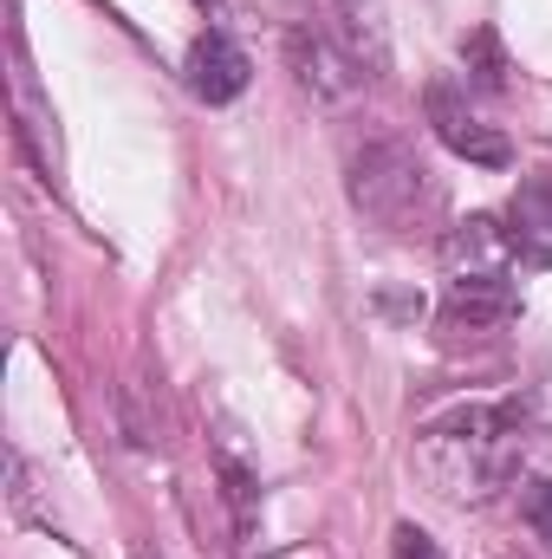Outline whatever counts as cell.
<instances>
[{
	"instance_id": "1",
	"label": "cell",
	"mask_w": 552,
	"mask_h": 559,
	"mask_svg": "<svg viewBox=\"0 0 552 559\" xmlns=\"http://www.w3.org/2000/svg\"><path fill=\"white\" fill-rule=\"evenodd\" d=\"M520 462V411L514 404H461L416 429V468L448 501L494 495Z\"/></svg>"
},
{
	"instance_id": "2",
	"label": "cell",
	"mask_w": 552,
	"mask_h": 559,
	"mask_svg": "<svg viewBox=\"0 0 552 559\" xmlns=\"http://www.w3.org/2000/svg\"><path fill=\"white\" fill-rule=\"evenodd\" d=\"M345 189H351V209L371 215L377 228H410L416 215L435 202V182H429V169L416 163V150L404 138L358 143L351 169H345Z\"/></svg>"
},
{
	"instance_id": "3",
	"label": "cell",
	"mask_w": 552,
	"mask_h": 559,
	"mask_svg": "<svg viewBox=\"0 0 552 559\" xmlns=\"http://www.w3.org/2000/svg\"><path fill=\"white\" fill-rule=\"evenodd\" d=\"M286 66L319 105H345L358 92V52H345L325 26H286Z\"/></svg>"
},
{
	"instance_id": "4",
	"label": "cell",
	"mask_w": 552,
	"mask_h": 559,
	"mask_svg": "<svg viewBox=\"0 0 552 559\" xmlns=\"http://www.w3.org/2000/svg\"><path fill=\"white\" fill-rule=\"evenodd\" d=\"M429 131L448 143L461 163H481V169H507L514 163V143L501 138L461 92H448V85H429Z\"/></svg>"
},
{
	"instance_id": "5",
	"label": "cell",
	"mask_w": 552,
	"mask_h": 559,
	"mask_svg": "<svg viewBox=\"0 0 552 559\" xmlns=\"http://www.w3.org/2000/svg\"><path fill=\"white\" fill-rule=\"evenodd\" d=\"M182 79H189V92L202 98V105H235L241 92H248V79H254V66H248V52L221 33V26H208L195 46H189V59H182Z\"/></svg>"
},
{
	"instance_id": "6",
	"label": "cell",
	"mask_w": 552,
	"mask_h": 559,
	"mask_svg": "<svg viewBox=\"0 0 552 559\" xmlns=\"http://www.w3.org/2000/svg\"><path fill=\"white\" fill-rule=\"evenodd\" d=\"M520 312V293L507 286V274H455L442 293V319L448 325H468V332H488V325H507Z\"/></svg>"
},
{
	"instance_id": "7",
	"label": "cell",
	"mask_w": 552,
	"mask_h": 559,
	"mask_svg": "<svg viewBox=\"0 0 552 559\" xmlns=\"http://www.w3.org/2000/svg\"><path fill=\"white\" fill-rule=\"evenodd\" d=\"M514 254H520V248H514V235H507L494 215H468V222H455L448 241H442V261H448L455 274H507Z\"/></svg>"
},
{
	"instance_id": "8",
	"label": "cell",
	"mask_w": 552,
	"mask_h": 559,
	"mask_svg": "<svg viewBox=\"0 0 552 559\" xmlns=\"http://www.w3.org/2000/svg\"><path fill=\"white\" fill-rule=\"evenodd\" d=\"M507 235H514V248L527 254V261H540L552 267V176H527L520 189H514V209H507Z\"/></svg>"
},
{
	"instance_id": "9",
	"label": "cell",
	"mask_w": 552,
	"mask_h": 559,
	"mask_svg": "<svg viewBox=\"0 0 552 559\" xmlns=\"http://www.w3.org/2000/svg\"><path fill=\"white\" fill-rule=\"evenodd\" d=\"M13 105H20V138H26V150H33V156H39V169L52 176V111H39L26 66L13 72Z\"/></svg>"
},
{
	"instance_id": "10",
	"label": "cell",
	"mask_w": 552,
	"mask_h": 559,
	"mask_svg": "<svg viewBox=\"0 0 552 559\" xmlns=\"http://www.w3.org/2000/svg\"><path fill=\"white\" fill-rule=\"evenodd\" d=\"M391 559H442V547H435L416 521H397V534H391Z\"/></svg>"
},
{
	"instance_id": "11",
	"label": "cell",
	"mask_w": 552,
	"mask_h": 559,
	"mask_svg": "<svg viewBox=\"0 0 552 559\" xmlns=\"http://www.w3.org/2000/svg\"><path fill=\"white\" fill-rule=\"evenodd\" d=\"M527 521H533V534L552 547V481H533L527 488Z\"/></svg>"
},
{
	"instance_id": "12",
	"label": "cell",
	"mask_w": 552,
	"mask_h": 559,
	"mask_svg": "<svg viewBox=\"0 0 552 559\" xmlns=\"http://www.w3.org/2000/svg\"><path fill=\"white\" fill-rule=\"evenodd\" d=\"M195 7H202V13H215V7H221V0H195Z\"/></svg>"
}]
</instances>
